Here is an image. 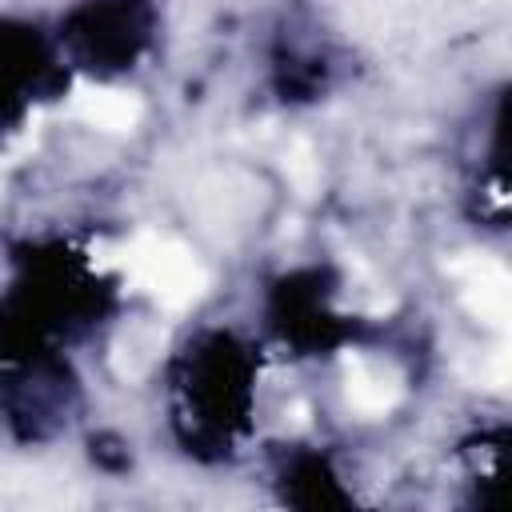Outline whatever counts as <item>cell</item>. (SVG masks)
I'll use <instances>...</instances> for the list:
<instances>
[{
    "mask_svg": "<svg viewBox=\"0 0 512 512\" xmlns=\"http://www.w3.org/2000/svg\"><path fill=\"white\" fill-rule=\"evenodd\" d=\"M472 300L480 308V316L500 320L508 308V276L500 264H480V276L472 280Z\"/></svg>",
    "mask_w": 512,
    "mask_h": 512,
    "instance_id": "obj_1",
    "label": "cell"
},
{
    "mask_svg": "<svg viewBox=\"0 0 512 512\" xmlns=\"http://www.w3.org/2000/svg\"><path fill=\"white\" fill-rule=\"evenodd\" d=\"M80 112H84L88 120L104 124V128H120V124H132L136 104H132L128 96H120V92H92V96L80 100Z\"/></svg>",
    "mask_w": 512,
    "mask_h": 512,
    "instance_id": "obj_2",
    "label": "cell"
}]
</instances>
